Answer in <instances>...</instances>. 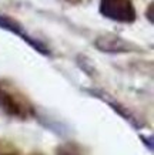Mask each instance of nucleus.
Masks as SVG:
<instances>
[{
    "instance_id": "1",
    "label": "nucleus",
    "mask_w": 154,
    "mask_h": 155,
    "mask_svg": "<svg viewBox=\"0 0 154 155\" xmlns=\"http://www.w3.org/2000/svg\"><path fill=\"white\" fill-rule=\"evenodd\" d=\"M0 111L17 121H29L36 117V108L27 95L10 80H0Z\"/></svg>"
},
{
    "instance_id": "2",
    "label": "nucleus",
    "mask_w": 154,
    "mask_h": 155,
    "mask_svg": "<svg viewBox=\"0 0 154 155\" xmlns=\"http://www.w3.org/2000/svg\"><path fill=\"white\" fill-rule=\"evenodd\" d=\"M84 91L89 95L94 97V98H98V100H101L103 103H106L118 117H121L124 121L128 122L134 130H143V128L147 127V122L135 113L134 110H131L130 107H127L126 104H123L121 101H118L116 97H113L111 94H108L107 91L98 90V88H86Z\"/></svg>"
},
{
    "instance_id": "3",
    "label": "nucleus",
    "mask_w": 154,
    "mask_h": 155,
    "mask_svg": "<svg viewBox=\"0 0 154 155\" xmlns=\"http://www.w3.org/2000/svg\"><path fill=\"white\" fill-rule=\"evenodd\" d=\"M98 12L103 17L117 23L131 24L137 20V10L131 0H100Z\"/></svg>"
},
{
    "instance_id": "4",
    "label": "nucleus",
    "mask_w": 154,
    "mask_h": 155,
    "mask_svg": "<svg viewBox=\"0 0 154 155\" xmlns=\"http://www.w3.org/2000/svg\"><path fill=\"white\" fill-rule=\"evenodd\" d=\"M0 28L16 34V36L22 38L24 43H27L32 48H34L39 54L46 56V57L51 56V50L49 48V46H47L46 43L42 41V40H39V38H36L34 36H32V34L24 28L23 24L20 23V21H17V20L14 19V17H12V16L0 13Z\"/></svg>"
},
{
    "instance_id": "5",
    "label": "nucleus",
    "mask_w": 154,
    "mask_h": 155,
    "mask_svg": "<svg viewBox=\"0 0 154 155\" xmlns=\"http://www.w3.org/2000/svg\"><path fill=\"white\" fill-rule=\"evenodd\" d=\"M97 50L108 54H123V53H141L143 48L135 43L126 40L117 34H101L94 40Z\"/></svg>"
},
{
    "instance_id": "6",
    "label": "nucleus",
    "mask_w": 154,
    "mask_h": 155,
    "mask_svg": "<svg viewBox=\"0 0 154 155\" xmlns=\"http://www.w3.org/2000/svg\"><path fill=\"white\" fill-rule=\"evenodd\" d=\"M56 155H87V151L79 142L67 141L57 147Z\"/></svg>"
},
{
    "instance_id": "7",
    "label": "nucleus",
    "mask_w": 154,
    "mask_h": 155,
    "mask_svg": "<svg viewBox=\"0 0 154 155\" xmlns=\"http://www.w3.org/2000/svg\"><path fill=\"white\" fill-rule=\"evenodd\" d=\"M0 155H22V151L13 141L0 138Z\"/></svg>"
},
{
    "instance_id": "8",
    "label": "nucleus",
    "mask_w": 154,
    "mask_h": 155,
    "mask_svg": "<svg viewBox=\"0 0 154 155\" xmlns=\"http://www.w3.org/2000/svg\"><path fill=\"white\" fill-rule=\"evenodd\" d=\"M140 140L143 141V144H144L145 148H149L150 152H153V135H143L141 134L140 135Z\"/></svg>"
},
{
    "instance_id": "9",
    "label": "nucleus",
    "mask_w": 154,
    "mask_h": 155,
    "mask_svg": "<svg viewBox=\"0 0 154 155\" xmlns=\"http://www.w3.org/2000/svg\"><path fill=\"white\" fill-rule=\"evenodd\" d=\"M145 16L149 17V21L153 23V3L149 5V10H145Z\"/></svg>"
},
{
    "instance_id": "10",
    "label": "nucleus",
    "mask_w": 154,
    "mask_h": 155,
    "mask_svg": "<svg viewBox=\"0 0 154 155\" xmlns=\"http://www.w3.org/2000/svg\"><path fill=\"white\" fill-rule=\"evenodd\" d=\"M66 3L69 5H73V6H77V5H83V3H87L89 0H64Z\"/></svg>"
},
{
    "instance_id": "11",
    "label": "nucleus",
    "mask_w": 154,
    "mask_h": 155,
    "mask_svg": "<svg viewBox=\"0 0 154 155\" xmlns=\"http://www.w3.org/2000/svg\"><path fill=\"white\" fill-rule=\"evenodd\" d=\"M29 155H44V154H42V152H32V154H29Z\"/></svg>"
}]
</instances>
